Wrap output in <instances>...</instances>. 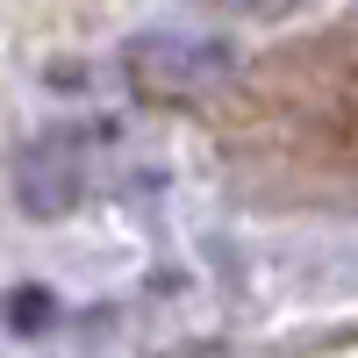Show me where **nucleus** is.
Here are the masks:
<instances>
[{"mask_svg":"<svg viewBox=\"0 0 358 358\" xmlns=\"http://www.w3.org/2000/svg\"><path fill=\"white\" fill-rule=\"evenodd\" d=\"M122 79L143 108H208L229 86V50L215 36H179V29H151V36L122 43Z\"/></svg>","mask_w":358,"mask_h":358,"instance_id":"1","label":"nucleus"},{"mask_svg":"<svg viewBox=\"0 0 358 358\" xmlns=\"http://www.w3.org/2000/svg\"><path fill=\"white\" fill-rule=\"evenodd\" d=\"M94 172H101V143L94 136L50 129L15 158V201L29 215H65V208H79L94 194Z\"/></svg>","mask_w":358,"mask_h":358,"instance_id":"2","label":"nucleus"}]
</instances>
